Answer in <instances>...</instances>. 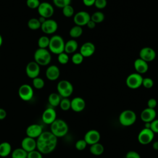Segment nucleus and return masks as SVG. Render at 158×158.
Wrapping results in <instances>:
<instances>
[{
  "mask_svg": "<svg viewBox=\"0 0 158 158\" xmlns=\"http://www.w3.org/2000/svg\"><path fill=\"white\" fill-rule=\"evenodd\" d=\"M57 90V93L62 98H69L73 92V86L69 81L62 80L58 82Z\"/></svg>",
  "mask_w": 158,
  "mask_h": 158,
  "instance_id": "5",
  "label": "nucleus"
},
{
  "mask_svg": "<svg viewBox=\"0 0 158 158\" xmlns=\"http://www.w3.org/2000/svg\"><path fill=\"white\" fill-rule=\"evenodd\" d=\"M60 69L56 65H49L46 70V77L51 81L57 80L60 76Z\"/></svg>",
  "mask_w": 158,
  "mask_h": 158,
  "instance_id": "22",
  "label": "nucleus"
},
{
  "mask_svg": "<svg viewBox=\"0 0 158 158\" xmlns=\"http://www.w3.org/2000/svg\"><path fill=\"white\" fill-rule=\"evenodd\" d=\"M152 148L154 150H158V141H156L152 144Z\"/></svg>",
  "mask_w": 158,
  "mask_h": 158,
  "instance_id": "50",
  "label": "nucleus"
},
{
  "mask_svg": "<svg viewBox=\"0 0 158 158\" xmlns=\"http://www.w3.org/2000/svg\"><path fill=\"white\" fill-rule=\"evenodd\" d=\"M21 148L27 152L34 151L36 149V140L27 136L21 142Z\"/></svg>",
  "mask_w": 158,
  "mask_h": 158,
  "instance_id": "20",
  "label": "nucleus"
},
{
  "mask_svg": "<svg viewBox=\"0 0 158 158\" xmlns=\"http://www.w3.org/2000/svg\"><path fill=\"white\" fill-rule=\"evenodd\" d=\"M133 67L136 73L141 75L146 73L149 69L148 62L140 59L139 57L135 59L133 63Z\"/></svg>",
  "mask_w": 158,
  "mask_h": 158,
  "instance_id": "23",
  "label": "nucleus"
},
{
  "mask_svg": "<svg viewBox=\"0 0 158 158\" xmlns=\"http://www.w3.org/2000/svg\"><path fill=\"white\" fill-rule=\"evenodd\" d=\"M104 19H105V15L101 11L94 12L91 15V20H93L94 22H95L96 24L102 22Z\"/></svg>",
  "mask_w": 158,
  "mask_h": 158,
  "instance_id": "31",
  "label": "nucleus"
},
{
  "mask_svg": "<svg viewBox=\"0 0 158 158\" xmlns=\"http://www.w3.org/2000/svg\"><path fill=\"white\" fill-rule=\"evenodd\" d=\"M50 38L47 36H41L39 38L38 40V48L46 49L49 46Z\"/></svg>",
  "mask_w": 158,
  "mask_h": 158,
  "instance_id": "32",
  "label": "nucleus"
},
{
  "mask_svg": "<svg viewBox=\"0 0 158 158\" xmlns=\"http://www.w3.org/2000/svg\"><path fill=\"white\" fill-rule=\"evenodd\" d=\"M107 0H96L94 6L98 9H103L107 6Z\"/></svg>",
  "mask_w": 158,
  "mask_h": 158,
  "instance_id": "42",
  "label": "nucleus"
},
{
  "mask_svg": "<svg viewBox=\"0 0 158 158\" xmlns=\"http://www.w3.org/2000/svg\"><path fill=\"white\" fill-rule=\"evenodd\" d=\"M56 110L52 107H48L46 109L41 116L43 122L47 125H51L57 118Z\"/></svg>",
  "mask_w": 158,
  "mask_h": 158,
  "instance_id": "15",
  "label": "nucleus"
},
{
  "mask_svg": "<svg viewBox=\"0 0 158 158\" xmlns=\"http://www.w3.org/2000/svg\"><path fill=\"white\" fill-rule=\"evenodd\" d=\"M25 72L28 77L33 79L39 76L40 73V65L35 61H31L27 64Z\"/></svg>",
  "mask_w": 158,
  "mask_h": 158,
  "instance_id": "14",
  "label": "nucleus"
},
{
  "mask_svg": "<svg viewBox=\"0 0 158 158\" xmlns=\"http://www.w3.org/2000/svg\"><path fill=\"white\" fill-rule=\"evenodd\" d=\"M78 47V44L75 39L69 40L66 43H65L64 52L68 54L75 53V52L77 50Z\"/></svg>",
  "mask_w": 158,
  "mask_h": 158,
  "instance_id": "24",
  "label": "nucleus"
},
{
  "mask_svg": "<svg viewBox=\"0 0 158 158\" xmlns=\"http://www.w3.org/2000/svg\"><path fill=\"white\" fill-rule=\"evenodd\" d=\"M139 57L140 59L148 63L153 61L156 59V52L152 48L146 46L140 49L139 52Z\"/></svg>",
  "mask_w": 158,
  "mask_h": 158,
  "instance_id": "13",
  "label": "nucleus"
},
{
  "mask_svg": "<svg viewBox=\"0 0 158 158\" xmlns=\"http://www.w3.org/2000/svg\"><path fill=\"white\" fill-rule=\"evenodd\" d=\"M75 146V148L77 150L83 151L86 148V147L87 146V143L84 139H79L76 142Z\"/></svg>",
  "mask_w": 158,
  "mask_h": 158,
  "instance_id": "41",
  "label": "nucleus"
},
{
  "mask_svg": "<svg viewBox=\"0 0 158 158\" xmlns=\"http://www.w3.org/2000/svg\"><path fill=\"white\" fill-rule=\"evenodd\" d=\"M96 23L95 22H94L93 20H91V19H90V20H89V21L87 23V24H86L87 27H88V28H89V29H93V28H94L95 27H96Z\"/></svg>",
  "mask_w": 158,
  "mask_h": 158,
  "instance_id": "49",
  "label": "nucleus"
},
{
  "mask_svg": "<svg viewBox=\"0 0 158 158\" xmlns=\"http://www.w3.org/2000/svg\"><path fill=\"white\" fill-rule=\"evenodd\" d=\"M34 59L40 66L48 65L51 61V55L47 49L38 48L34 53Z\"/></svg>",
  "mask_w": 158,
  "mask_h": 158,
  "instance_id": "4",
  "label": "nucleus"
},
{
  "mask_svg": "<svg viewBox=\"0 0 158 158\" xmlns=\"http://www.w3.org/2000/svg\"><path fill=\"white\" fill-rule=\"evenodd\" d=\"M157 113L154 109L145 108L141 112V119L144 123H149L156 119Z\"/></svg>",
  "mask_w": 158,
  "mask_h": 158,
  "instance_id": "19",
  "label": "nucleus"
},
{
  "mask_svg": "<svg viewBox=\"0 0 158 158\" xmlns=\"http://www.w3.org/2000/svg\"><path fill=\"white\" fill-rule=\"evenodd\" d=\"M32 80H33L32 84L35 88H36L37 89H42L44 86L45 83L43 78L38 77Z\"/></svg>",
  "mask_w": 158,
  "mask_h": 158,
  "instance_id": "34",
  "label": "nucleus"
},
{
  "mask_svg": "<svg viewBox=\"0 0 158 158\" xmlns=\"http://www.w3.org/2000/svg\"><path fill=\"white\" fill-rule=\"evenodd\" d=\"M59 106L62 110H69L71 107V101L68 98H62L60 102Z\"/></svg>",
  "mask_w": 158,
  "mask_h": 158,
  "instance_id": "33",
  "label": "nucleus"
},
{
  "mask_svg": "<svg viewBox=\"0 0 158 158\" xmlns=\"http://www.w3.org/2000/svg\"><path fill=\"white\" fill-rule=\"evenodd\" d=\"M125 158H141V156L136 151H130L126 154Z\"/></svg>",
  "mask_w": 158,
  "mask_h": 158,
  "instance_id": "45",
  "label": "nucleus"
},
{
  "mask_svg": "<svg viewBox=\"0 0 158 158\" xmlns=\"http://www.w3.org/2000/svg\"><path fill=\"white\" fill-rule=\"evenodd\" d=\"M57 143V138L51 131H43L36 139V149L41 154H48L56 149Z\"/></svg>",
  "mask_w": 158,
  "mask_h": 158,
  "instance_id": "1",
  "label": "nucleus"
},
{
  "mask_svg": "<svg viewBox=\"0 0 158 158\" xmlns=\"http://www.w3.org/2000/svg\"><path fill=\"white\" fill-rule=\"evenodd\" d=\"M40 3L41 2L40 0H27L26 1V4L28 7L31 9H38Z\"/></svg>",
  "mask_w": 158,
  "mask_h": 158,
  "instance_id": "40",
  "label": "nucleus"
},
{
  "mask_svg": "<svg viewBox=\"0 0 158 158\" xmlns=\"http://www.w3.org/2000/svg\"><path fill=\"white\" fill-rule=\"evenodd\" d=\"M7 116V112L5 109L0 108V120H4Z\"/></svg>",
  "mask_w": 158,
  "mask_h": 158,
  "instance_id": "48",
  "label": "nucleus"
},
{
  "mask_svg": "<svg viewBox=\"0 0 158 158\" xmlns=\"http://www.w3.org/2000/svg\"><path fill=\"white\" fill-rule=\"evenodd\" d=\"M86 107L85 101L81 97H75L71 100V107L72 110L76 112L83 111Z\"/></svg>",
  "mask_w": 158,
  "mask_h": 158,
  "instance_id": "21",
  "label": "nucleus"
},
{
  "mask_svg": "<svg viewBox=\"0 0 158 158\" xmlns=\"http://www.w3.org/2000/svg\"><path fill=\"white\" fill-rule=\"evenodd\" d=\"M142 86H143L145 88L150 89L154 86V81L152 78L149 77L143 78L142 81Z\"/></svg>",
  "mask_w": 158,
  "mask_h": 158,
  "instance_id": "39",
  "label": "nucleus"
},
{
  "mask_svg": "<svg viewBox=\"0 0 158 158\" xmlns=\"http://www.w3.org/2000/svg\"><path fill=\"white\" fill-rule=\"evenodd\" d=\"M157 100L154 98H150L147 102V105H148V107L151 108V109H154L155 107L157 106Z\"/></svg>",
  "mask_w": 158,
  "mask_h": 158,
  "instance_id": "46",
  "label": "nucleus"
},
{
  "mask_svg": "<svg viewBox=\"0 0 158 158\" xmlns=\"http://www.w3.org/2000/svg\"><path fill=\"white\" fill-rule=\"evenodd\" d=\"M82 1L85 6L87 7H90V6H94L96 0H82Z\"/></svg>",
  "mask_w": 158,
  "mask_h": 158,
  "instance_id": "47",
  "label": "nucleus"
},
{
  "mask_svg": "<svg viewBox=\"0 0 158 158\" xmlns=\"http://www.w3.org/2000/svg\"><path fill=\"white\" fill-rule=\"evenodd\" d=\"M28 152L22 148H16L11 153L12 158H27Z\"/></svg>",
  "mask_w": 158,
  "mask_h": 158,
  "instance_id": "30",
  "label": "nucleus"
},
{
  "mask_svg": "<svg viewBox=\"0 0 158 158\" xmlns=\"http://www.w3.org/2000/svg\"><path fill=\"white\" fill-rule=\"evenodd\" d=\"M27 158H43V156L40 151L35 149L28 152Z\"/></svg>",
  "mask_w": 158,
  "mask_h": 158,
  "instance_id": "43",
  "label": "nucleus"
},
{
  "mask_svg": "<svg viewBox=\"0 0 158 158\" xmlns=\"http://www.w3.org/2000/svg\"><path fill=\"white\" fill-rule=\"evenodd\" d=\"M12 151V146L8 142H2L0 144V156L4 157L8 156Z\"/></svg>",
  "mask_w": 158,
  "mask_h": 158,
  "instance_id": "25",
  "label": "nucleus"
},
{
  "mask_svg": "<svg viewBox=\"0 0 158 158\" xmlns=\"http://www.w3.org/2000/svg\"><path fill=\"white\" fill-rule=\"evenodd\" d=\"M50 125V131L57 138L64 136L69 131L67 123L60 118H56Z\"/></svg>",
  "mask_w": 158,
  "mask_h": 158,
  "instance_id": "2",
  "label": "nucleus"
},
{
  "mask_svg": "<svg viewBox=\"0 0 158 158\" xmlns=\"http://www.w3.org/2000/svg\"><path fill=\"white\" fill-rule=\"evenodd\" d=\"M61 101V96L57 93H52L48 96V102L52 107H57L59 106Z\"/></svg>",
  "mask_w": 158,
  "mask_h": 158,
  "instance_id": "27",
  "label": "nucleus"
},
{
  "mask_svg": "<svg viewBox=\"0 0 158 158\" xmlns=\"http://www.w3.org/2000/svg\"><path fill=\"white\" fill-rule=\"evenodd\" d=\"M57 60L62 65L67 64L69 60V57L68 54L65 53V52L60 53L57 55Z\"/></svg>",
  "mask_w": 158,
  "mask_h": 158,
  "instance_id": "37",
  "label": "nucleus"
},
{
  "mask_svg": "<svg viewBox=\"0 0 158 158\" xmlns=\"http://www.w3.org/2000/svg\"><path fill=\"white\" fill-rule=\"evenodd\" d=\"M96 51L94 44L90 41L84 43L80 49V53L84 57H88L93 55Z\"/></svg>",
  "mask_w": 158,
  "mask_h": 158,
  "instance_id": "18",
  "label": "nucleus"
},
{
  "mask_svg": "<svg viewBox=\"0 0 158 158\" xmlns=\"http://www.w3.org/2000/svg\"><path fill=\"white\" fill-rule=\"evenodd\" d=\"M43 131L42 126L37 123L31 124L26 129L27 136L35 139L38 138Z\"/></svg>",
  "mask_w": 158,
  "mask_h": 158,
  "instance_id": "16",
  "label": "nucleus"
},
{
  "mask_svg": "<svg viewBox=\"0 0 158 158\" xmlns=\"http://www.w3.org/2000/svg\"><path fill=\"white\" fill-rule=\"evenodd\" d=\"M58 28L57 22L51 19H46L41 25V30L42 31L48 35L54 33Z\"/></svg>",
  "mask_w": 158,
  "mask_h": 158,
  "instance_id": "11",
  "label": "nucleus"
},
{
  "mask_svg": "<svg viewBox=\"0 0 158 158\" xmlns=\"http://www.w3.org/2000/svg\"><path fill=\"white\" fill-rule=\"evenodd\" d=\"M64 46L65 41L61 36L55 35L50 38L48 48L51 52L58 55L64 52Z\"/></svg>",
  "mask_w": 158,
  "mask_h": 158,
  "instance_id": "3",
  "label": "nucleus"
},
{
  "mask_svg": "<svg viewBox=\"0 0 158 158\" xmlns=\"http://www.w3.org/2000/svg\"><path fill=\"white\" fill-rule=\"evenodd\" d=\"M2 44V37L1 35L0 34V47L1 46Z\"/></svg>",
  "mask_w": 158,
  "mask_h": 158,
  "instance_id": "51",
  "label": "nucleus"
},
{
  "mask_svg": "<svg viewBox=\"0 0 158 158\" xmlns=\"http://www.w3.org/2000/svg\"><path fill=\"white\" fill-rule=\"evenodd\" d=\"M62 10L63 15L67 18L72 17L74 15V12H75L73 7L70 4L67 5L64 7H63L62 9Z\"/></svg>",
  "mask_w": 158,
  "mask_h": 158,
  "instance_id": "35",
  "label": "nucleus"
},
{
  "mask_svg": "<svg viewBox=\"0 0 158 158\" xmlns=\"http://www.w3.org/2000/svg\"><path fill=\"white\" fill-rule=\"evenodd\" d=\"M101 138L100 133L96 130H91L88 131L84 136V139L86 142L87 144H93L99 143Z\"/></svg>",
  "mask_w": 158,
  "mask_h": 158,
  "instance_id": "17",
  "label": "nucleus"
},
{
  "mask_svg": "<svg viewBox=\"0 0 158 158\" xmlns=\"http://www.w3.org/2000/svg\"><path fill=\"white\" fill-rule=\"evenodd\" d=\"M90 146L89 151L94 156H100L103 153L104 151L103 145L99 143H97Z\"/></svg>",
  "mask_w": 158,
  "mask_h": 158,
  "instance_id": "26",
  "label": "nucleus"
},
{
  "mask_svg": "<svg viewBox=\"0 0 158 158\" xmlns=\"http://www.w3.org/2000/svg\"><path fill=\"white\" fill-rule=\"evenodd\" d=\"M83 34V28L81 27L75 25L72 27L69 31V35L73 39L79 38Z\"/></svg>",
  "mask_w": 158,
  "mask_h": 158,
  "instance_id": "28",
  "label": "nucleus"
},
{
  "mask_svg": "<svg viewBox=\"0 0 158 158\" xmlns=\"http://www.w3.org/2000/svg\"><path fill=\"white\" fill-rule=\"evenodd\" d=\"M154 137V133L150 128H144L139 131L138 135V140L140 144L146 145L152 141Z\"/></svg>",
  "mask_w": 158,
  "mask_h": 158,
  "instance_id": "9",
  "label": "nucleus"
},
{
  "mask_svg": "<svg viewBox=\"0 0 158 158\" xmlns=\"http://www.w3.org/2000/svg\"><path fill=\"white\" fill-rule=\"evenodd\" d=\"M37 10L40 17H42L46 19H50V17H51L54 13V9L53 6L48 2H41Z\"/></svg>",
  "mask_w": 158,
  "mask_h": 158,
  "instance_id": "8",
  "label": "nucleus"
},
{
  "mask_svg": "<svg viewBox=\"0 0 158 158\" xmlns=\"http://www.w3.org/2000/svg\"><path fill=\"white\" fill-rule=\"evenodd\" d=\"M143 77L142 75L138 73H132L128 75L126 78L125 83L128 88L135 89L139 88L141 86H142Z\"/></svg>",
  "mask_w": 158,
  "mask_h": 158,
  "instance_id": "7",
  "label": "nucleus"
},
{
  "mask_svg": "<svg viewBox=\"0 0 158 158\" xmlns=\"http://www.w3.org/2000/svg\"><path fill=\"white\" fill-rule=\"evenodd\" d=\"M72 0H52V2L55 6L58 8L62 9L65 6L70 4Z\"/></svg>",
  "mask_w": 158,
  "mask_h": 158,
  "instance_id": "38",
  "label": "nucleus"
},
{
  "mask_svg": "<svg viewBox=\"0 0 158 158\" xmlns=\"http://www.w3.org/2000/svg\"><path fill=\"white\" fill-rule=\"evenodd\" d=\"M150 129L155 133H158V119H154L151 122Z\"/></svg>",
  "mask_w": 158,
  "mask_h": 158,
  "instance_id": "44",
  "label": "nucleus"
},
{
  "mask_svg": "<svg viewBox=\"0 0 158 158\" xmlns=\"http://www.w3.org/2000/svg\"><path fill=\"white\" fill-rule=\"evenodd\" d=\"M18 94L20 98L24 101H30L33 96V88L28 84L22 85L18 90Z\"/></svg>",
  "mask_w": 158,
  "mask_h": 158,
  "instance_id": "10",
  "label": "nucleus"
},
{
  "mask_svg": "<svg viewBox=\"0 0 158 158\" xmlns=\"http://www.w3.org/2000/svg\"><path fill=\"white\" fill-rule=\"evenodd\" d=\"M84 59V57L79 52H75L72 56V62L75 65L81 64Z\"/></svg>",
  "mask_w": 158,
  "mask_h": 158,
  "instance_id": "36",
  "label": "nucleus"
},
{
  "mask_svg": "<svg viewBox=\"0 0 158 158\" xmlns=\"http://www.w3.org/2000/svg\"><path fill=\"white\" fill-rule=\"evenodd\" d=\"M120 123L125 127L131 126L136 120V115L131 110L127 109L122 112L118 117Z\"/></svg>",
  "mask_w": 158,
  "mask_h": 158,
  "instance_id": "6",
  "label": "nucleus"
},
{
  "mask_svg": "<svg viewBox=\"0 0 158 158\" xmlns=\"http://www.w3.org/2000/svg\"><path fill=\"white\" fill-rule=\"evenodd\" d=\"M90 14L85 10L79 11L73 15V22L76 25L80 27L86 25L87 23L90 20Z\"/></svg>",
  "mask_w": 158,
  "mask_h": 158,
  "instance_id": "12",
  "label": "nucleus"
},
{
  "mask_svg": "<svg viewBox=\"0 0 158 158\" xmlns=\"http://www.w3.org/2000/svg\"><path fill=\"white\" fill-rule=\"evenodd\" d=\"M41 23L39 19L36 18H31L29 19L27 22L28 27L32 30H36L39 28H41Z\"/></svg>",
  "mask_w": 158,
  "mask_h": 158,
  "instance_id": "29",
  "label": "nucleus"
}]
</instances>
